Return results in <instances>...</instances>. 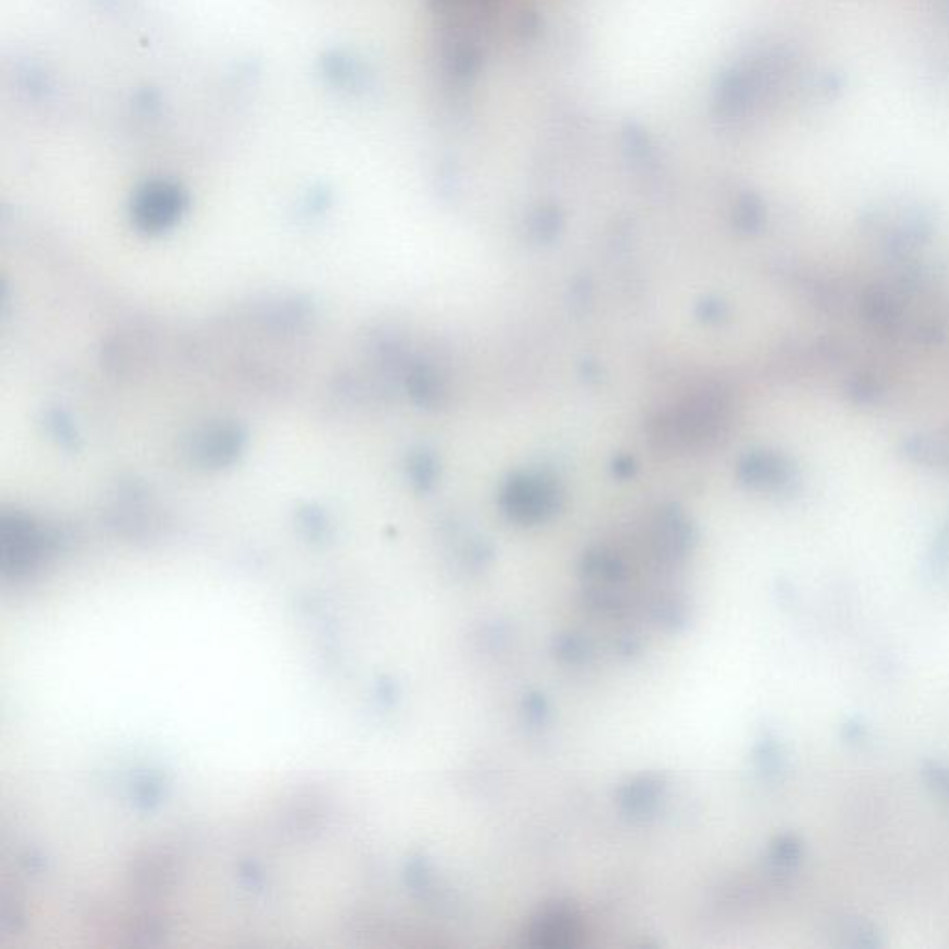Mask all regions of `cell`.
<instances>
[{"label": "cell", "instance_id": "6da1fadb", "mask_svg": "<svg viewBox=\"0 0 949 949\" xmlns=\"http://www.w3.org/2000/svg\"><path fill=\"white\" fill-rule=\"evenodd\" d=\"M186 208L184 193L165 182L149 184L141 190L132 204L136 227L145 232H162L173 227Z\"/></svg>", "mask_w": 949, "mask_h": 949}, {"label": "cell", "instance_id": "7a4b0ae2", "mask_svg": "<svg viewBox=\"0 0 949 949\" xmlns=\"http://www.w3.org/2000/svg\"><path fill=\"white\" fill-rule=\"evenodd\" d=\"M240 442V432L234 429H217L201 436L197 455L203 456L206 462L225 464L236 455V451H240Z\"/></svg>", "mask_w": 949, "mask_h": 949}]
</instances>
